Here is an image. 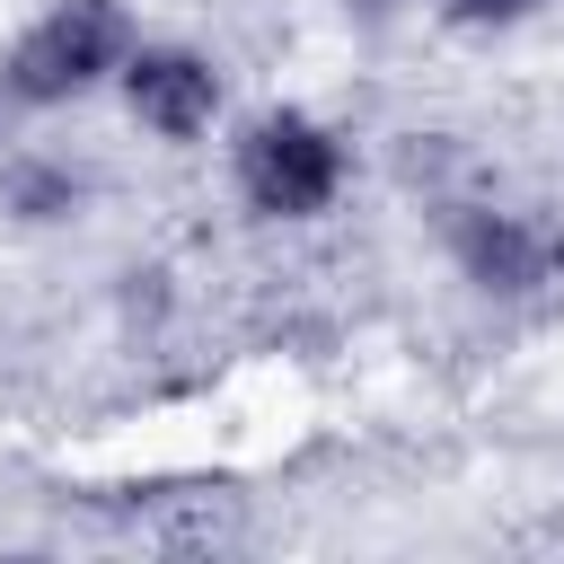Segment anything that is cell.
Returning <instances> with one entry per match:
<instances>
[{
  "label": "cell",
  "mask_w": 564,
  "mask_h": 564,
  "mask_svg": "<svg viewBox=\"0 0 564 564\" xmlns=\"http://www.w3.org/2000/svg\"><path fill=\"white\" fill-rule=\"evenodd\" d=\"M238 185H247L256 212L308 220V212H326L335 185H344V141H335L326 123L291 115V106H282V115H256L247 141H238Z\"/></svg>",
  "instance_id": "cell-1"
},
{
  "label": "cell",
  "mask_w": 564,
  "mask_h": 564,
  "mask_svg": "<svg viewBox=\"0 0 564 564\" xmlns=\"http://www.w3.org/2000/svg\"><path fill=\"white\" fill-rule=\"evenodd\" d=\"M123 44H132V26H123L115 0H62L44 26H26V35L9 44V97L62 106V97H79L97 70H115Z\"/></svg>",
  "instance_id": "cell-2"
},
{
  "label": "cell",
  "mask_w": 564,
  "mask_h": 564,
  "mask_svg": "<svg viewBox=\"0 0 564 564\" xmlns=\"http://www.w3.org/2000/svg\"><path fill=\"white\" fill-rule=\"evenodd\" d=\"M123 97H132V115H141L150 132L194 141V132L212 123V106H220V70H212L203 53H132V62H123Z\"/></svg>",
  "instance_id": "cell-3"
},
{
  "label": "cell",
  "mask_w": 564,
  "mask_h": 564,
  "mask_svg": "<svg viewBox=\"0 0 564 564\" xmlns=\"http://www.w3.org/2000/svg\"><path fill=\"white\" fill-rule=\"evenodd\" d=\"M449 238H458L467 282H485V291H538V282L564 264L555 229H538V220H520V212H467Z\"/></svg>",
  "instance_id": "cell-4"
},
{
  "label": "cell",
  "mask_w": 564,
  "mask_h": 564,
  "mask_svg": "<svg viewBox=\"0 0 564 564\" xmlns=\"http://www.w3.org/2000/svg\"><path fill=\"white\" fill-rule=\"evenodd\" d=\"M9 203L44 220V212H70V203H79V185H70V176H53V167H18V176H9Z\"/></svg>",
  "instance_id": "cell-5"
},
{
  "label": "cell",
  "mask_w": 564,
  "mask_h": 564,
  "mask_svg": "<svg viewBox=\"0 0 564 564\" xmlns=\"http://www.w3.org/2000/svg\"><path fill=\"white\" fill-rule=\"evenodd\" d=\"M449 9H467V18H520L529 0H449Z\"/></svg>",
  "instance_id": "cell-6"
}]
</instances>
